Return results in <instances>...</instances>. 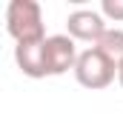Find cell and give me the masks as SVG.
Here are the masks:
<instances>
[{"label":"cell","instance_id":"obj_8","mask_svg":"<svg viewBox=\"0 0 123 123\" xmlns=\"http://www.w3.org/2000/svg\"><path fill=\"white\" fill-rule=\"evenodd\" d=\"M117 80H120V86H123V63L117 66Z\"/></svg>","mask_w":123,"mask_h":123},{"label":"cell","instance_id":"obj_1","mask_svg":"<svg viewBox=\"0 0 123 123\" xmlns=\"http://www.w3.org/2000/svg\"><path fill=\"white\" fill-rule=\"evenodd\" d=\"M6 29L17 43H43V12L34 0H12L6 6Z\"/></svg>","mask_w":123,"mask_h":123},{"label":"cell","instance_id":"obj_2","mask_svg":"<svg viewBox=\"0 0 123 123\" xmlns=\"http://www.w3.org/2000/svg\"><path fill=\"white\" fill-rule=\"evenodd\" d=\"M117 74V63H112L100 49L89 46L86 52H80L77 66H74V77L80 86L86 89H106Z\"/></svg>","mask_w":123,"mask_h":123},{"label":"cell","instance_id":"obj_5","mask_svg":"<svg viewBox=\"0 0 123 123\" xmlns=\"http://www.w3.org/2000/svg\"><path fill=\"white\" fill-rule=\"evenodd\" d=\"M14 60L17 69L26 77H46V55H43V43H17L14 46Z\"/></svg>","mask_w":123,"mask_h":123},{"label":"cell","instance_id":"obj_3","mask_svg":"<svg viewBox=\"0 0 123 123\" xmlns=\"http://www.w3.org/2000/svg\"><path fill=\"white\" fill-rule=\"evenodd\" d=\"M43 55H46V74H66L69 69L77 66V46L69 34H52L43 40Z\"/></svg>","mask_w":123,"mask_h":123},{"label":"cell","instance_id":"obj_4","mask_svg":"<svg viewBox=\"0 0 123 123\" xmlns=\"http://www.w3.org/2000/svg\"><path fill=\"white\" fill-rule=\"evenodd\" d=\"M66 29H69V37L72 40H83V43H97L103 34H106V20L100 12H92V9H77L66 17Z\"/></svg>","mask_w":123,"mask_h":123},{"label":"cell","instance_id":"obj_7","mask_svg":"<svg viewBox=\"0 0 123 123\" xmlns=\"http://www.w3.org/2000/svg\"><path fill=\"white\" fill-rule=\"evenodd\" d=\"M100 14L109 17V20H123V0H103L100 3Z\"/></svg>","mask_w":123,"mask_h":123},{"label":"cell","instance_id":"obj_6","mask_svg":"<svg viewBox=\"0 0 123 123\" xmlns=\"http://www.w3.org/2000/svg\"><path fill=\"white\" fill-rule=\"evenodd\" d=\"M94 49H100L112 63H123V29H106V34L94 43Z\"/></svg>","mask_w":123,"mask_h":123}]
</instances>
